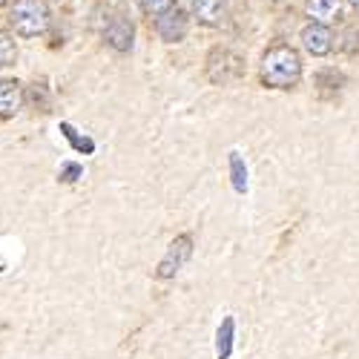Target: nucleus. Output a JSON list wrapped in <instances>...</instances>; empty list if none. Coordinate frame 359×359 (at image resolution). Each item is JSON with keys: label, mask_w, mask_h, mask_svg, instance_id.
<instances>
[{"label": "nucleus", "mask_w": 359, "mask_h": 359, "mask_svg": "<svg viewBox=\"0 0 359 359\" xmlns=\"http://www.w3.org/2000/svg\"><path fill=\"white\" fill-rule=\"evenodd\" d=\"M259 78L271 89H293L299 83V78H302V55L285 43L271 46L262 55Z\"/></svg>", "instance_id": "nucleus-1"}, {"label": "nucleus", "mask_w": 359, "mask_h": 359, "mask_svg": "<svg viewBox=\"0 0 359 359\" xmlns=\"http://www.w3.org/2000/svg\"><path fill=\"white\" fill-rule=\"evenodd\" d=\"M49 6L46 0H15V6L9 9V26L15 29V35L20 38H38L49 29Z\"/></svg>", "instance_id": "nucleus-2"}, {"label": "nucleus", "mask_w": 359, "mask_h": 359, "mask_svg": "<svg viewBox=\"0 0 359 359\" xmlns=\"http://www.w3.org/2000/svg\"><path fill=\"white\" fill-rule=\"evenodd\" d=\"M242 75H245V61H242V55H236L233 49L216 46L210 55H207V78H210V83L227 86Z\"/></svg>", "instance_id": "nucleus-3"}, {"label": "nucleus", "mask_w": 359, "mask_h": 359, "mask_svg": "<svg viewBox=\"0 0 359 359\" xmlns=\"http://www.w3.org/2000/svg\"><path fill=\"white\" fill-rule=\"evenodd\" d=\"M190 256H193V236H190V233L175 236V242L170 245L167 256H164V259L158 262V267H156V279H161V282L172 279V276L184 267V262H187Z\"/></svg>", "instance_id": "nucleus-4"}, {"label": "nucleus", "mask_w": 359, "mask_h": 359, "mask_svg": "<svg viewBox=\"0 0 359 359\" xmlns=\"http://www.w3.org/2000/svg\"><path fill=\"white\" fill-rule=\"evenodd\" d=\"M187 26H190V20L178 6H170L167 12H161L156 18V32L164 43H182L187 35Z\"/></svg>", "instance_id": "nucleus-5"}, {"label": "nucleus", "mask_w": 359, "mask_h": 359, "mask_svg": "<svg viewBox=\"0 0 359 359\" xmlns=\"http://www.w3.org/2000/svg\"><path fill=\"white\" fill-rule=\"evenodd\" d=\"M302 46H305V52L308 55H313V57H322V55H327L334 49V35H331V29H327L325 23H308L305 29H302Z\"/></svg>", "instance_id": "nucleus-6"}, {"label": "nucleus", "mask_w": 359, "mask_h": 359, "mask_svg": "<svg viewBox=\"0 0 359 359\" xmlns=\"http://www.w3.org/2000/svg\"><path fill=\"white\" fill-rule=\"evenodd\" d=\"M107 43L115 49V52H133V43H135V26L127 20V18H112L107 32H104Z\"/></svg>", "instance_id": "nucleus-7"}, {"label": "nucleus", "mask_w": 359, "mask_h": 359, "mask_svg": "<svg viewBox=\"0 0 359 359\" xmlns=\"http://www.w3.org/2000/svg\"><path fill=\"white\" fill-rule=\"evenodd\" d=\"M23 107V86L12 78H0V118H15Z\"/></svg>", "instance_id": "nucleus-8"}, {"label": "nucleus", "mask_w": 359, "mask_h": 359, "mask_svg": "<svg viewBox=\"0 0 359 359\" xmlns=\"http://www.w3.org/2000/svg\"><path fill=\"white\" fill-rule=\"evenodd\" d=\"M190 9L201 26H219L227 15V0H193Z\"/></svg>", "instance_id": "nucleus-9"}, {"label": "nucleus", "mask_w": 359, "mask_h": 359, "mask_svg": "<svg viewBox=\"0 0 359 359\" xmlns=\"http://www.w3.org/2000/svg\"><path fill=\"white\" fill-rule=\"evenodd\" d=\"M305 15L313 23H337L342 18V0H305Z\"/></svg>", "instance_id": "nucleus-10"}, {"label": "nucleus", "mask_w": 359, "mask_h": 359, "mask_svg": "<svg viewBox=\"0 0 359 359\" xmlns=\"http://www.w3.org/2000/svg\"><path fill=\"white\" fill-rule=\"evenodd\" d=\"M233 342H236V319L224 316L222 325H219V334H216V356L219 359H230Z\"/></svg>", "instance_id": "nucleus-11"}, {"label": "nucleus", "mask_w": 359, "mask_h": 359, "mask_svg": "<svg viewBox=\"0 0 359 359\" xmlns=\"http://www.w3.org/2000/svg\"><path fill=\"white\" fill-rule=\"evenodd\" d=\"M230 178L236 193H248V167L238 153H230Z\"/></svg>", "instance_id": "nucleus-12"}, {"label": "nucleus", "mask_w": 359, "mask_h": 359, "mask_svg": "<svg viewBox=\"0 0 359 359\" xmlns=\"http://www.w3.org/2000/svg\"><path fill=\"white\" fill-rule=\"evenodd\" d=\"M18 61V46H15V41L0 29V69L4 67H12Z\"/></svg>", "instance_id": "nucleus-13"}, {"label": "nucleus", "mask_w": 359, "mask_h": 359, "mask_svg": "<svg viewBox=\"0 0 359 359\" xmlns=\"http://www.w3.org/2000/svg\"><path fill=\"white\" fill-rule=\"evenodd\" d=\"M316 83H319L322 89H342L345 75L337 72V69H319V72H316Z\"/></svg>", "instance_id": "nucleus-14"}, {"label": "nucleus", "mask_w": 359, "mask_h": 359, "mask_svg": "<svg viewBox=\"0 0 359 359\" xmlns=\"http://www.w3.org/2000/svg\"><path fill=\"white\" fill-rule=\"evenodd\" d=\"M339 49L348 52V55H359V29H356V26H348L345 32H342Z\"/></svg>", "instance_id": "nucleus-15"}, {"label": "nucleus", "mask_w": 359, "mask_h": 359, "mask_svg": "<svg viewBox=\"0 0 359 359\" xmlns=\"http://www.w3.org/2000/svg\"><path fill=\"white\" fill-rule=\"evenodd\" d=\"M61 130H64V135H67V138L72 141V147L78 149V153H83V156H89V153H93V149H95V144H93V141H89V138H81V135H78V133H75V130H72L69 124H64Z\"/></svg>", "instance_id": "nucleus-16"}, {"label": "nucleus", "mask_w": 359, "mask_h": 359, "mask_svg": "<svg viewBox=\"0 0 359 359\" xmlns=\"http://www.w3.org/2000/svg\"><path fill=\"white\" fill-rule=\"evenodd\" d=\"M138 6H141V12H144V15L158 18L161 12H167L170 6H175V0H138Z\"/></svg>", "instance_id": "nucleus-17"}, {"label": "nucleus", "mask_w": 359, "mask_h": 359, "mask_svg": "<svg viewBox=\"0 0 359 359\" xmlns=\"http://www.w3.org/2000/svg\"><path fill=\"white\" fill-rule=\"evenodd\" d=\"M81 175H83V167H81V164H64V167H61V182H64V184L78 182Z\"/></svg>", "instance_id": "nucleus-18"}, {"label": "nucleus", "mask_w": 359, "mask_h": 359, "mask_svg": "<svg viewBox=\"0 0 359 359\" xmlns=\"http://www.w3.org/2000/svg\"><path fill=\"white\" fill-rule=\"evenodd\" d=\"M32 101H35V104L41 101V109L46 112V89H43V86H38V83H35V89H32Z\"/></svg>", "instance_id": "nucleus-19"}, {"label": "nucleus", "mask_w": 359, "mask_h": 359, "mask_svg": "<svg viewBox=\"0 0 359 359\" xmlns=\"http://www.w3.org/2000/svg\"><path fill=\"white\" fill-rule=\"evenodd\" d=\"M348 4H351V9H356V12H359V0H348Z\"/></svg>", "instance_id": "nucleus-20"}, {"label": "nucleus", "mask_w": 359, "mask_h": 359, "mask_svg": "<svg viewBox=\"0 0 359 359\" xmlns=\"http://www.w3.org/2000/svg\"><path fill=\"white\" fill-rule=\"evenodd\" d=\"M4 4H6V0H0V6H4Z\"/></svg>", "instance_id": "nucleus-21"}]
</instances>
